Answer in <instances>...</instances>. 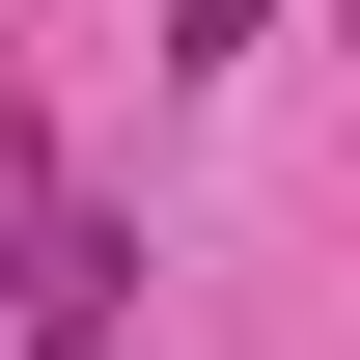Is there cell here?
Returning <instances> with one entry per match:
<instances>
[{
  "instance_id": "cell-2",
  "label": "cell",
  "mask_w": 360,
  "mask_h": 360,
  "mask_svg": "<svg viewBox=\"0 0 360 360\" xmlns=\"http://www.w3.org/2000/svg\"><path fill=\"white\" fill-rule=\"evenodd\" d=\"M56 360H111V333H56Z\"/></svg>"
},
{
  "instance_id": "cell-1",
  "label": "cell",
  "mask_w": 360,
  "mask_h": 360,
  "mask_svg": "<svg viewBox=\"0 0 360 360\" xmlns=\"http://www.w3.org/2000/svg\"><path fill=\"white\" fill-rule=\"evenodd\" d=\"M111 277H139V250H84V194H56V139L0 111V305H28V333H111Z\"/></svg>"
}]
</instances>
